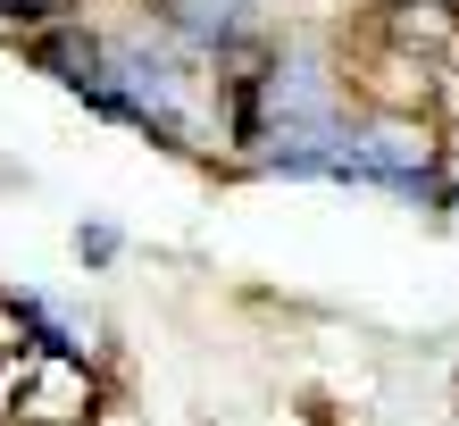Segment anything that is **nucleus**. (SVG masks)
I'll return each mask as SVG.
<instances>
[{
	"instance_id": "obj_1",
	"label": "nucleus",
	"mask_w": 459,
	"mask_h": 426,
	"mask_svg": "<svg viewBox=\"0 0 459 426\" xmlns=\"http://www.w3.org/2000/svg\"><path fill=\"white\" fill-rule=\"evenodd\" d=\"M159 9H168V25L193 34V42H234L242 17H251V0H159Z\"/></svg>"
},
{
	"instance_id": "obj_2",
	"label": "nucleus",
	"mask_w": 459,
	"mask_h": 426,
	"mask_svg": "<svg viewBox=\"0 0 459 426\" xmlns=\"http://www.w3.org/2000/svg\"><path fill=\"white\" fill-rule=\"evenodd\" d=\"M59 0H0V17H50Z\"/></svg>"
}]
</instances>
